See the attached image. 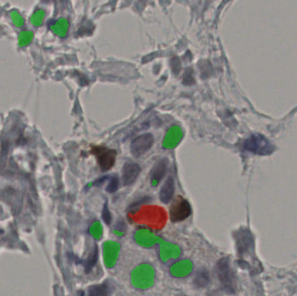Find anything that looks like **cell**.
I'll return each instance as SVG.
<instances>
[{"label": "cell", "mask_w": 297, "mask_h": 296, "mask_svg": "<svg viewBox=\"0 0 297 296\" xmlns=\"http://www.w3.org/2000/svg\"><path fill=\"white\" fill-rule=\"evenodd\" d=\"M244 149L257 155H268L272 153L273 147L268 139L259 134L250 135L244 142Z\"/></svg>", "instance_id": "cell-1"}, {"label": "cell", "mask_w": 297, "mask_h": 296, "mask_svg": "<svg viewBox=\"0 0 297 296\" xmlns=\"http://www.w3.org/2000/svg\"><path fill=\"white\" fill-rule=\"evenodd\" d=\"M191 215L190 202L185 198L178 196L169 208V217L173 223H178L187 219Z\"/></svg>", "instance_id": "cell-2"}, {"label": "cell", "mask_w": 297, "mask_h": 296, "mask_svg": "<svg viewBox=\"0 0 297 296\" xmlns=\"http://www.w3.org/2000/svg\"><path fill=\"white\" fill-rule=\"evenodd\" d=\"M154 143V136L151 133H145L136 136L131 143V153L133 157L138 158L151 150Z\"/></svg>", "instance_id": "cell-3"}, {"label": "cell", "mask_w": 297, "mask_h": 296, "mask_svg": "<svg viewBox=\"0 0 297 296\" xmlns=\"http://www.w3.org/2000/svg\"><path fill=\"white\" fill-rule=\"evenodd\" d=\"M92 153L95 155L100 168L105 171L113 167L116 160V151L103 147H95L92 149Z\"/></svg>", "instance_id": "cell-4"}, {"label": "cell", "mask_w": 297, "mask_h": 296, "mask_svg": "<svg viewBox=\"0 0 297 296\" xmlns=\"http://www.w3.org/2000/svg\"><path fill=\"white\" fill-rule=\"evenodd\" d=\"M217 274L224 289H227L228 291H232L235 289L234 276L228 259L224 258L219 261V263L217 264Z\"/></svg>", "instance_id": "cell-5"}, {"label": "cell", "mask_w": 297, "mask_h": 296, "mask_svg": "<svg viewBox=\"0 0 297 296\" xmlns=\"http://www.w3.org/2000/svg\"><path fill=\"white\" fill-rule=\"evenodd\" d=\"M141 168L135 163H126L122 168V183L125 186H130L136 182L139 176Z\"/></svg>", "instance_id": "cell-6"}, {"label": "cell", "mask_w": 297, "mask_h": 296, "mask_svg": "<svg viewBox=\"0 0 297 296\" xmlns=\"http://www.w3.org/2000/svg\"><path fill=\"white\" fill-rule=\"evenodd\" d=\"M167 164H168V163L166 159H161L155 164L153 168L151 169V183L154 186L158 185V183H160V181L165 177V174L167 172Z\"/></svg>", "instance_id": "cell-7"}, {"label": "cell", "mask_w": 297, "mask_h": 296, "mask_svg": "<svg viewBox=\"0 0 297 296\" xmlns=\"http://www.w3.org/2000/svg\"><path fill=\"white\" fill-rule=\"evenodd\" d=\"M175 193V182L172 176H169L165 181L160 191V200L164 203H168Z\"/></svg>", "instance_id": "cell-8"}, {"label": "cell", "mask_w": 297, "mask_h": 296, "mask_svg": "<svg viewBox=\"0 0 297 296\" xmlns=\"http://www.w3.org/2000/svg\"><path fill=\"white\" fill-rule=\"evenodd\" d=\"M69 28V23L66 19H60L52 27L54 33L60 37H65Z\"/></svg>", "instance_id": "cell-9"}, {"label": "cell", "mask_w": 297, "mask_h": 296, "mask_svg": "<svg viewBox=\"0 0 297 296\" xmlns=\"http://www.w3.org/2000/svg\"><path fill=\"white\" fill-rule=\"evenodd\" d=\"M89 294L91 296H105L109 294V288L106 284H102V285L93 286L90 288Z\"/></svg>", "instance_id": "cell-10"}, {"label": "cell", "mask_w": 297, "mask_h": 296, "mask_svg": "<svg viewBox=\"0 0 297 296\" xmlns=\"http://www.w3.org/2000/svg\"><path fill=\"white\" fill-rule=\"evenodd\" d=\"M118 186H119V179H118V176H111V178L108 183L106 190L110 193H115L118 190Z\"/></svg>", "instance_id": "cell-11"}, {"label": "cell", "mask_w": 297, "mask_h": 296, "mask_svg": "<svg viewBox=\"0 0 297 296\" xmlns=\"http://www.w3.org/2000/svg\"><path fill=\"white\" fill-rule=\"evenodd\" d=\"M103 220H104L105 223H107V224H110L111 217H110V212H109V209H108V207H107L106 204H105V206H104V208H103Z\"/></svg>", "instance_id": "cell-12"}]
</instances>
